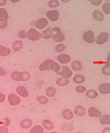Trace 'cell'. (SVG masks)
Listing matches in <instances>:
<instances>
[{"label": "cell", "mask_w": 110, "mask_h": 133, "mask_svg": "<svg viewBox=\"0 0 110 133\" xmlns=\"http://www.w3.org/2000/svg\"><path fill=\"white\" fill-rule=\"evenodd\" d=\"M11 78L15 81H27L30 79V74L27 72L14 71L11 73Z\"/></svg>", "instance_id": "1"}, {"label": "cell", "mask_w": 110, "mask_h": 133, "mask_svg": "<svg viewBox=\"0 0 110 133\" xmlns=\"http://www.w3.org/2000/svg\"><path fill=\"white\" fill-rule=\"evenodd\" d=\"M27 37L29 40L37 41L42 37V35L37 30L34 29H31L27 33Z\"/></svg>", "instance_id": "2"}, {"label": "cell", "mask_w": 110, "mask_h": 133, "mask_svg": "<svg viewBox=\"0 0 110 133\" xmlns=\"http://www.w3.org/2000/svg\"><path fill=\"white\" fill-rule=\"evenodd\" d=\"M83 39L88 43H93L95 41L94 34L92 31H86L84 33Z\"/></svg>", "instance_id": "3"}, {"label": "cell", "mask_w": 110, "mask_h": 133, "mask_svg": "<svg viewBox=\"0 0 110 133\" xmlns=\"http://www.w3.org/2000/svg\"><path fill=\"white\" fill-rule=\"evenodd\" d=\"M59 12L57 10H50L46 13V16L52 22L57 21L59 18Z\"/></svg>", "instance_id": "4"}, {"label": "cell", "mask_w": 110, "mask_h": 133, "mask_svg": "<svg viewBox=\"0 0 110 133\" xmlns=\"http://www.w3.org/2000/svg\"><path fill=\"white\" fill-rule=\"evenodd\" d=\"M8 101L11 106H16L20 103L21 99L15 94H11L8 96Z\"/></svg>", "instance_id": "5"}, {"label": "cell", "mask_w": 110, "mask_h": 133, "mask_svg": "<svg viewBox=\"0 0 110 133\" xmlns=\"http://www.w3.org/2000/svg\"><path fill=\"white\" fill-rule=\"evenodd\" d=\"M57 74L60 75L64 79H68L72 76L73 72L68 67L62 66V71L60 72H57Z\"/></svg>", "instance_id": "6"}, {"label": "cell", "mask_w": 110, "mask_h": 133, "mask_svg": "<svg viewBox=\"0 0 110 133\" xmlns=\"http://www.w3.org/2000/svg\"><path fill=\"white\" fill-rule=\"evenodd\" d=\"M109 38V35L107 33L103 32L100 34L97 38L96 43L98 44H103L107 42Z\"/></svg>", "instance_id": "7"}, {"label": "cell", "mask_w": 110, "mask_h": 133, "mask_svg": "<svg viewBox=\"0 0 110 133\" xmlns=\"http://www.w3.org/2000/svg\"><path fill=\"white\" fill-rule=\"evenodd\" d=\"M98 90L100 93L107 94L110 93V84L108 83H103L99 86Z\"/></svg>", "instance_id": "8"}, {"label": "cell", "mask_w": 110, "mask_h": 133, "mask_svg": "<svg viewBox=\"0 0 110 133\" xmlns=\"http://www.w3.org/2000/svg\"><path fill=\"white\" fill-rule=\"evenodd\" d=\"M57 59L61 63L65 64L70 62L71 58L69 55L65 54H61L57 56Z\"/></svg>", "instance_id": "9"}, {"label": "cell", "mask_w": 110, "mask_h": 133, "mask_svg": "<svg viewBox=\"0 0 110 133\" xmlns=\"http://www.w3.org/2000/svg\"><path fill=\"white\" fill-rule=\"evenodd\" d=\"M48 24V22L45 18H41L37 20L35 24L36 27L39 30H42L46 27Z\"/></svg>", "instance_id": "10"}, {"label": "cell", "mask_w": 110, "mask_h": 133, "mask_svg": "<svg viewBox=\"0 0 110 133\" xmlns=\"http://www.w3.org/2000/svg\"><path fill=\"white\" fill-rule=\"evenodd\" d=\"M53 62V61H52V60L48 59L42 62L40 65L39 67L40 70L41 71H44L51 69L50 65H51V63Z\"/></svg>", "instance_id": "11"}, {"label": "cell", "mask_w": 110, "mask_h": 133, "mask_svg": "<svg viewBox=\"0 0 110 133\" xmlns=\"http://www.w3.org/2000/svg\"><path fill=\"white\" fill-rule=\"evenodd\" d=\"M88 113L89 116L93 117H100L102 116L101 112L95 108L90 107L88 110Z\"/></svg>", "instance_id": "12"}, {"label": "cell", "mask_w": 110, "mask_h": 133, "mask_svg": "<svg viewBox=\"0 0 110 133\" xmlns=\"http://www.w3.org/2000/svg\"><path fill=\"white\" fill-rule=\"evenodd\" d=\"M16 93L23 98H27L29 96L28 91L23 86H19L16 89Z\"/></svg>", "instance_id": "13"}, {"label": "cell", "mask_w": 110, "mask_h": 133, "mask_svg": "<svg viewBox=\"0 0 110 133\" xmlns=\"http://www.w3.org/2000/svg\"><path fill=\"white\" fill-rule=\"evenodd\" d=\"M65 38V35L61 32H57L53 35L54 41L56 42H62Z\"/></svg>", "instance_id": "14"}, {"label": "cell", "mask_w": 110, "mask_h": 133, "mask_svg": "<svg viewBox=\"0 0 110 133\" xmlns=\"http://www.w3.org/2000/svg\"><path fill=\"white\" fill-rule=\"evenodd\" d=\"M32 125V121L30 119H25L22 120L20 126L24 129H28Z\"/></svg>", "instance_id": "15"}, {"label": "cell", "mask_w": 110, "mask_h": 133, "mask_svg": "<svg viewBox=\"0 0 110 133\" xmlns=\"http://www.w3.org/2000/svg\"><path fill=\"white\" fill-rule=\"evenodd\" d=\"M75 112L78 116H82L85 114V109L83 106L78 105L75 108Z\"/></svg>", "instance_id": "16"}, {"label": "cell", "mask_w": 110, "mask_h": 133, "mask_svg": "<svg viewBox=\"0 0 110 133\" xmlns=\"http://www.w3.org/2000/svg\"><path fill=\"white\" fill-rule=\"evenodd\" d=\"M93 15L95 20L98 21H102L104 19V16L100 11L95 10L93 13Z\"/></svg>", "instance_id": "17"}, {"label": "cell", "mask_w": 110, "mask_h": 133, "mask_svg": "<svg viewBox=\"0 0 110 133\" xmlns=\"http://www.w3.org/2000/svg\"><path fill=\"white\" fill-rule=\"evenodd\" d=\"M9 17V15L5 9L3 8H0V21L2 22L7 21Z\"/></svg>", "instance_id": "18"}, {"label": "cell", "mask_w": 110, "mask_h": 133, "mask_svg": "<svg viewBox=\"0 0 110 133\" xmlns=\"http://www.w3.org/2000/svg\"><path fill=\"white\" fill-rule=\"evenodd\" d=\"M11 52L9 48L0 45V56H6L10 55Z\"/></svg>", "instance_id": "19"}, {"label": "cell", "mask_w": 110, "mask_h": 133, "mask_svg": "<svg viewBox=\"0 0 110 133\" xmlns=\"http://www.w3.org/2000/svg\"><path fill=\"white\" fill-rule=\"evenodd\" d=\"M71 67L74 71H80L82 69V64L79 61H74L71 63Z\"/></svg>", "instance_id": "20"}, {"label": "cell", "mask_w": 110, "mask_h": 133, "mask_svg": "<svg viewBox=\"0 0 110 133\" xmlns=\"http://www.w3.org/2000/svg\"><path fill=\"white\" fill-rule=\"evenodd\" d=\"M63 116L67 120H70L74 117V114L69 109H65L63 112Z\"/></svg>", "instance_id": "21"}, {"label": "cell", "mask_w": 110, "mask_h": 133, "mask_svg": "<svg viewBox=\"0 0 110 133\" xmlns=\"http://www.w3.org/2000/svg\"><path fill=\"white\" fill-rule=\"evenodd\" d=\"M110 115H103L100 116V121L102 125H110Z\"/></svg>", "instance_id": "22"}, {"label": "cell", "mask_w": 110, "mask_h": 133, "mask_svg": "<svg viewBox=\"0 0 110 133\" xmlns=\"http://www.w3.org/2000/svg\"><path fill=\"white\" fill-rule=\"evenodd\" d=\"M43 126L48 130H52L54 128V124L48 119H45L42 122Z\"/></svg>", "instance_id": "23"}, {"label": "cell", "mask_w": 110, "mask_h": 133, "mask_svg": "<svg viewBox=\"0 0 110 133\" xmlns=\"http://www.w3.org/2000/svg\"><path fill=\"white\" fill-rule=\"evenodd\" d=\"M74 82L77 84H80L85 82V77L84 76L78 74L75 76L73 78Z\"/></svg>", "instance_id": "24"}, {"label": "cell", "mask_w": 110, "mask_h": 133, "mask_svg": "<svg viewBox=\"0 0 110 133\" xmlns=\"http://www.w3.org/2000/svg\"><path fill=\"white\" fill-rule=\"evenodd\" d=\"M23 43L21 41H15L13 44V49L15 51H19L23 48Z\"/></svg>", "instance_id": "25"}, {"label": "cell", "mask_w": 110, "mask_h": 133, "mask_svg": "<svg viewBox=\"0 0 110 133\" xmlns=\"http://www.w3.org/2000/svg\"><path fill=\"white\" fill-rule=\"evenodd\" d=\"M70 81L68 79H64L63 78H59L56 81V84L59 86H65L69 83Z\"/></svg>", "instance_id": "26"}, {"label": "cell", "mask_w": 110, "mask_h": 133, "mask_svg": "<svg viewBox=\"0 0 110 133\" xmlns=\"http://www.w3.org/2000/svg\"><path fill=\"white\" fill-rule=\"evenodd\" d=\"M109 58L107 59V64L105 66L103 67V68L102 69V72H103V74L105 75H110V58L109 59Z\"/></svg>", "instance_id": "27"}, {"label": "cell", "mask_w": 110, "mask_h": 133, "mask_svg": "<svg viewBox=\"0 0 110 133\" xmlns=\"http://www.w3.org/2000/svg\"><path fill=\"white\" fill-rule=\"evenodd\" d=\"M86 96L90 98H95L98 96L97 92L94 90H89L86 93Z\"/></svg>", "instance_id": "28"}, {"label": "cell", "mask_w": 110, "mask_h": 133, "mask_svg": "<svg viewBox=\"0 0 110 133\" xmlns=\"http://www.w3.org/2000/svg\"><path fill=\"white\" fill-rule=\"evenodd\" d=\"M52 35L53 33L52 31L50 30H45L44 31H43L41 34L43 38L46 39H48L51 38V37H52Z\"/></svg>", "instance_id": "29"}, {"label": "cell", "mask_w": 110, "mask_h": 133, "mask_svg": "<svg viewBox=\"0 0 110 133\" xmlns=\"http://www.w3.org/2000/svg\"><path fill=\"white\" fill-rule=\"evenodd\" d=\"M56 93V90L53 87H49L46 90V95L47 96L49 97H52L55 95Z\"/></svg>", "instance_id": "30"}, {"label": "cell", "mask_w": 110, "mask_h": 133, "mask_svg": "<svg viewBox=\"0 0 110 133\" xmlns=\"http://www.w3.org/2000/svg\"><path fill=\"white\" fill-rule=\"evenodd\" d=\"M61 129L62 131H71L74 129L73 125L71 123H66L62 126Z\"/></svg>", "instance_id": "31"}, {"label": "cell", "mask_w": 110, "mask_h": 133, "mask_svg": "<svg viewBox=\"0 0 110 133\" xmlns=\"http://www.w3.org/2000/svg\"><path fill=\"white\" fill-rule=\"evenodd\" d=\"M44 129L39 126H35L30 130V132L32 133H44Z\"/></svg>", "instance_id": "32"}, {"label": "cell", "mask_w": 110, "mask_h": 133, "mask_svg": "<svg viewBox=\"0 0 110 133\" xmlns=\"http://www.w3.org/2000/svg\"><path fill=\"white\" fill-rule=\"evenodd\" d=\"M110 4L108 2L105 3L102 6V9L103 12L106 14H110Z\"/></svg>", "instance_id": "33"}, {"label": "cell", "mask_w": 110, "mask_h": 133, "mask_svg": "<svg viewBox=\"0 0 110 133\" xmlns=\"http://www.w3.org/2000/svg\"><path fill=\"white\" fill-rule=\"evenodd\" d=\"M50 68L56 72H58L60 69V66L59 64L57 63V62H53L51 63L50 65Z\"/></svg>", "instance_id": "34"}, {"label": "cell", "mask_w": 110, "mask_h": 133, "mask_svg": "<svg viewBox=\"0 0 110 133\" xmlns=\"http://www.w3.org/2000/svg\"><path fill=\"white\" fill-rule=\"evenodd\" d=\"M37 101L41 104H45L48 102V99L45 97L39 96L37 98Z\"/></svg>", "instance_id": "35"}, {"label": "cell", "mask_w": 110, "mask_h": 133, "mask_svg": "<svg viewBox=\"0 0 110 133\" xmlns=\"http://www.w3.org/2000/svg\"><path fill=\"white\" fill-rule=\"evenodd\" d=\"M59 2L56 0H52L48 2V6L51 8L57 7L59 5Z\"/></svg>", "instance_id": "36"}, {"label": "cell", "mask_w": 110, "mask_h": 133, "mask_svg": "<svg viewBox=\"0 0 110 133\" xmlns=\"http://www.w3.org/2000/svg\"><path fill=\"white\" fill-rule=\"evenodd\" d=\"M65 48H66V47H65V46L64 45V44H61L56 46V47L55 48V49L57 52H61L64 51Z\"/></svg>", "instance_id": "37"}, {"label": "cell", "mask_w": 110, "mask_h": 133, "mask_svg": "<svg viewBox=\"0 0 110 133\" xmlns=\"http://www.w3.org/2000/svg\"><path fill=\"white\" fill-rule=\"evenodd\" d=\"M86 90V88H85V87L82 86H78L76 88V91L78 93H82L85 92Z\"/></svg>", "instance_id": "38"}, {"label": "cell", "mask_w": 110, "mask_h": 133, "mask_svg": "<svg viewBox=\"0 0 110 133\" xmlns=\"http://www.w3.org/2000/svg\"><path fill=\"white\" fill-rule=\"evenodd\" d=\"M18 36L20 38H26L27 37V33L24 30H21V31H20V32L19 33Z\"/></svg>", "instance_id": "39"}, {"label": "cell", "mask_w": 110, "mask_h": 133, "mask_svg": "<svg viewBox=\"0 0 110 133\" xmlns=\"http://www.w3.org/2000/svg\"><path fill=\"white\" fill-rule=\"evenodd\" d=\"M8 26V22H2L0 21V29H4Z\"/></svg>", "instance_id": "40"}, {"label": "cell", "mask_w": 110, "mask_h": 133, "mask_svg": "<svg viewBox=\"0 0 110 133\" xmlns=\"http://www.w3.org/2000/svg\"><path fill=\"white\" fill-rule=\"evenodd\" d=\"M90 2L94 5L98 6L100 5L101 4L102 1L101 0H95V1H90Z\"/></svg>", "instance_id": "41"}, {"label": "cell", "mask_w": 110, "mask_h": 133, "mask_svg": "<svg viewBox=\"0 0 110 133\" xmlns=\"http://www.w3.org/2000/svg\"><path fill=\"white\" fill-rule=\"evenodd\" d=\"M9 132L7 128L5 127H2L0 128V133H7Z\"/></svg>", "instance_id": "42"}, {"label": "cell", "mask_w": 110, "mask_h": 133, "mask_svg": "<svg viewBox=\"0 0 110 133\" xmlns=\"http://www.w3.org/2000/svg\"><path fill=\"white\" fill-rule=\"evenodd\" d=\"M5 99V96L4 94L0 92V103L4 102Z\"/></svg>", "instance_id": "43"}, {"label": "cell", "mask_w": 110, "mask_h": 133, "mask_svg": "<svg viewBox=\"0 0 110 133\" xmlns=\"http://www.w3.org/2000/svg\"><path fill=\"white\" fill-rule=\"evenodd\" d=\"M6 72L3 68L0 67V76H4L5 75Z\"/></svg>", "instance_id": "44"}, {"label": "cell", "mask_w": 110, "mask_h": 133, "mask_svg": "<svg viewBox=\"0 0 110 133\" xmlns=\"http://www.w3.org/2000/svg\"><path fill=\"white\" fill-rule=\"evenodd\" d=\"M4 120L6 121L5 123V126L6 127H8V126H9V125L10 124V119H8V118H4Z\"/></svg>", "instance_id": "45"}, {"label": "cell", "mask_w": 110, "mask_h": 133, "mask_svg": "<svg viewBox=\"0 0 110 133\" xmlns=\"http://www.w3.org/2000/svg\"><path fill=\"white\" fill-rule=\"evenodd\" d=\"M52 32H54V31L56 32H61V30L59 27H54V28L52 29Z\"/></svg>", "instance_id": "46"}, {"label": "cell", "mask_w": 110, "mask_h": 133, "mask_svg": "<svg viewBox=\"0 0 110 133\" xmlns=\"http://www.w3.org/2000/svg\"><path fill=\"white\" fill-rule=\"evenodd\" d=\"M6 4L5 0H0V6H4Z\"/></svg>", "instance_id": "47"}]
</instances>
